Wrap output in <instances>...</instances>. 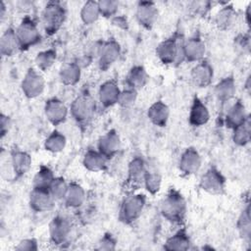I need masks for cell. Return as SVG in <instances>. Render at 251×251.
<instances>
[{"label": "cell", "instance_id": "cell-1", "mask_svg": "<svg viewBox=\"0 0 251 251\" xmlns=\"http://www.w3.org/2000/svg\"><path fill=\"white\" fill-rule=\"evenodd\" d=\"M162 216L171 223L181 224L186 215V203L176 189H171L161 203Z\"/></svg>", "mask_w": 251, "mask_h": 251}, {"label": "cell", "instance_id": "cell-2", "mask_svg": "<svg viewBox=\"0 0 251 251\" xmlns=\"http://www.w3.org/2000/svg\"><path fill=\"white\" fill-rule=\"evenodd\" d=\"M65 20L66 10L60 2L50 1L46 4L42 13V21L44 30L48 35L55 34L61 28Z\"/></svg>", "mask_w": 251, "mask_h": 251}, {"label": "cell", "instance_id": "cell-3", "mask_svg": "<svg viewBox=\"0 0 251 251\" xmlns=\"http://www.w3.org/2000/svg\"><path fill=\"white\" fill-rule=\"evenodd\" d=\"M145 203L146 197L143 194H133L127 196L121 205L119 220L126 225L133 223L141 216Z\"/></svg>", "mask_w": 251, "mask_h": 251}, {"label": "cell", "instance_id": "cell-4", "mask_svg": "<svg viewBox=\"0 0 251 251\" xmlns=\"http://www.w3.org/2000/svg\"><path fill=\"white\" fill-rule=\"evenodd\" d=\"M16 33L21 50H27L29 47L37 44L41 39L35 22L27 16L22 20L16 29Z\"/></svg>", "mask_w": 251, "mask_h": 251}, {"label": "cell", "instance_id": "cell-5", "mask_svg": "<svg viewBox=\"0 0 251 251\" xmlns=\"http://www.w3.org/2000/svg\"><path fill=\"white\" fill-rule=\"evenodd\" d=\"M95 111V103L88 94L77 96L71 105V114L77 124H86Z\"/></svg>", "mask_w": 251, "mask_h": 251}, {"label": "cell", "instance_id": "cell-6", "mask_svg": "<svg viewBox=\"0 0 251 251\" xmlns=\"http://www.w3.org/2000/svg\"><path fill=\"white\" fill-rule=\"evenodd\" d=\"M200 186L203 190L210 194H222L225 192L226 178L219 170H217L215 167H211L201 176Z\"/></svg>", "mask_w": 251, "mask_h": 251}, {"label": "cell", "instance_id": "cell-7", "mask_svg": "<svg viewBox=\"0 0 251 251\" xmlns=\"http://www.w3.org/2000/svg\"><path fill=\"white\" fill-rule=\"evenodd\" d=\"M44 79L34 69H29L22 81V90L27 98H35L44 90Z\"/></svg>", "mask_w": 251, "mask_h": 251}, {"label": "cell", "instance_id": "cell-8", "mask_svg": "<svg viewBox=\"0 0 251 251\" xmlns=\"http://www.w3.org/2000/svg\"><path fill=\"white\" fill-rule=\"evenodd\" d=\"M72 230L71 223L68 219L62 216H56L53 218L49 225L50 238L53 243L59 245L65 243Z\"/></svg>", "mask_w": 251, "mask_h": 251}, {"label": "cell", "instance_id": "cell-9", "mask_svg": "<svg viewBox=\"0 0 251 251\" xmlns=\"http://www.w3.org/2000/svg\"><path fill=\"white\" fill-rule=\"evenodd\" d=\"M181 47L182 44L179 45L176 38H168L158 45L156 54L162 63L166 65L173 64L181 54Z\"/></svg>", "mask_w": 251, "mask_h": 251}, {"label": "cell", "instance_id": "cell-10", "mask_svg": "<svg viewBox=\"0 0 251 251\" xmlns=\"http://www.w3.org/2000/svg\"><path fill=\"white\" fill-rule=\"evenodd\" d=\"M55 198L50 190L32 188L29 195L30 208L35 212H47L53 209Z\"/></svg>", "mask_w": 251, "mask_h": 251}, {"label": "cell", "instance_id": "cell-11", "mask_svg": "<svg viewBox=\"0 0 251 251\" xmlns=\"http://www.w3.org/2000/svg\"><path fill=\"white\" fill-rule=\"evenodd\" d=\"M121 54L120 44L112 39L102 43L99 51V67L102 71H106L111 67L119 58Z\"/></svg>", "mask_w": 251, "mask_h": 251}, {"label": "cell", "instance_id": "cell-12", "mask_svg": "<svg viewBox=\"0 0 251 251\" xmlns=\"http://www.w3.org/2000/svg\"><path fill=\"white\" fill-rule=\"evenodd\" d=\"M44 112L47 120L53 125L58 126L66 121L68 109L66 105L58 98H51L46 101Z\"/></svg>", "mask_w": 251, "mask_h": 251}, {"label": "cell", "instance_id": "cell-13", "mask_svg": "<svg viewBox=\"0 0 251 251\" xmlns=\"http://www.w3.org/2000/svg\"><path fill=\"white\" fill-rule=\"evenodd\" d=\"M136 20L145 28L150 29L158 18V10L153 2L140 1L136 8Z\"/></svg>", "mask_w": 251, "mask_h": 251}, {"label": "cell", "instance_id": "cell-14", "mask_svg": "<svg viewBox=\"0 0 251 251\" xmlns=\"http://www.w3.org/2000/svg\"><path fill=\"white\" fill-rule=\"evenodd\" d=\"M121 148V139L116 130L111 129L98 141V151L108 160L115 156Z\"/></svg>", "mask_w": 251, "mask_h": 251}, {"label": "cell", "instance_id": "cell-15", "mask_svg": "<svg viewBox=\"0 0 251 251\" xmlns=\"http://www.w3.org/2000/svg\"><path fill=\"white\" fill-rule=\"evenodd\" d=\"M146 172L144 160L140 157L133 158L128 164L126 186L129 188L139 186L144 181Z\"/></svg>", "mask_w": 251, "mask_h": 251}, {"label": "cell", "instance_id": "cell-16", "mask_svg": "<svg viewBox=\"0 0 251 251\" xmlns=\"http://www.w3.org/2000/svg\"><path fill=\"white\" fill-rule=\"evenodd\" d=\"M205 54V44L198 38L193 37L182 44L181 55L187 62L201 61Z\"/></svg>", "mask_w": 251, "mask_h": 251}, {"label": "cell", "instance_id": "cell-17", "mask_svg": "<svg viewBox=\"0 0 251 251\" xmlns=\"http://www.w3.org/2000/svg\"><path fill=\"white\" fill-rule=\"evenodd\" d=\"M121 90L115 80H108L99 88V101L104 108L114 106L119 101Z\"/></svg>", "mask_w": 251, "mask_h": 251}, {"label": "cell", "instance_id": "cell-18", "mask_svg": "<svg viewBox=\"0 0 251 251\" xmlns=\"http://www.w3.org/2000/svg\"><path fill=\"white\" fill-rule=\"evenodd\" d=\"M201 166V157L194 148H187L180 157L179 170L182 174L189 176L195 174Z\"/></svg>", "mask_w": 251, "mask_h": 251}, {"label": "cell", "instance_id": "cell-19", "mask_svg": "<svg viewBox=\"0 0 251 251\" xmlns=\"http://www.w3.org/2000/svg\"><path fill=\"white\" fill-rule=\"evenodd\" d=\"M214 72L207 61H201L191 71V79L198 87H207L213 79Z\"/></svg>", "mask_w": 251, "mask_h": 251}, {"label": "cell", "instance_id": "cell-20", "mask_svg": "<svg viewBox=\"0 0 251 251\" xmlns=\"http://www.w3.org/2000/svg\"><path fill=\"white\" fill-rule=\"evenodd\" d=\"M210 119V113L206 105L198 98L193 99L190 113H189V124L193 126H201L208 123Z\"/></svg>", "mask_w": 251, "mask_h": 251}, {"label": "cell", "instance_id": "cell-21", "mask_svg": "<svg viewBox=\"0 0 251 251\" xmlns=\"http://www.w3.org/2000/svg\"><path fill=\"white\" fill-rule=\"evenodd\" d=\"M170 110L169 107L162 101H156L153 103L147 112L148 119L157 126H165L169 120Z\"/></svg>", "mask_w": 251, "mask_h": 251}, {"label": "cell", "instance_id": "cell-22", "mask_svg": "<svg viewBox=\"0 0 251 251\" xmlns=\"http://www.w3.org/2000/svg\"><path fill=\"white\" fill-rule=\"evenodd\" d=\"M11 163L16 177H21L28 172L31 165V157L26 152L14 150L11 155Z\"/></svg>", "mask_w": 251, "mask_h": 251}, {"label": "cell", "instance_id": "cell-23", "mask_svg": "<svg viewBox=\"0 0 251 251\" xmlns=\"http://www.w3.org/2000/svg\"><path fill=\"white\" fill-rule=\"evenodd\" d=\"M18 49H20V44L16 30L13 29L12 27H9L4 31V33L1 36L0 52L2 56L9 57L14 55Z\"/></svg>", "mask_w": 251, "mask_h": 251}, {"label": "cell", "instance_id": "cell-24", "mask_svg": "<svg viewBox=\"0 0 251 251\" xmlns=\"http://www.w3.org/2000/svg\"><path fill=\"white\" fill-rule=\"evenodd\" d=\"M148 80V75L142 66L132 67L126 77V84L127 88L130 89H140L142 88Z\"/></svg>", "mask_w": 251, "mask_h": 251}, {"label": "cell", "instance_id": "cell-25", "mask_svg": "<svg viewBox=\"0 0 251 251\" xmlns=\"http://www.w3.org/2000/svg\"><path fill=\"white\" fill-rule=\"evenodd\" d=\"M85 198V192L83 188L76 182L68 184L66 194L64 196L65 204L71 208H78L82 205Z\"/></svg>", "mask_w": 251, "mask_h": 251}, {"label": "cell", "instance_id": "cell-26", "mask_svg": "<svg viewBox=\"0 0 251 251\" xmlns=\"http://www.w3.org/2000/svg\"><path fill=\"white\" fill-rule=\"evenodd\" d=\"M247 118L248 116L246 115L244 105L240 101H237L228 109L226 113V126L228 127L234 128L239 125H241L242 123H244Z\"/></svg>", "mask_w": 251, "mask_h": 251}, {"label": "cell", "instance_id": "cell-27", "mask_svg": "<svg viewBox=\"0 0 251 251\" xmlns=\"http://www.w3.org/2000/svg\"><path fill=\"white\" fill-rule=\"evenodd\" d=\"M235 93V81L232 76L223 78L215 87V94L219 101L225 103L229 101Z\"/></svg>", "mask_w": 251, "mask_h": 251}, {"label": "cell", "instance_id": "cell-28", "mask_svg": "<svg viewBox=\"0 0 251 251\" xmlns=\"http://www.w3.org/2000/svg\"><path fill=\"white\" fill-rule=\"evenodd\" d=\"M107 158L104 157L98 150H88L83 157V166L91 172H100L106 168Z\"/></svg>", "mask_w": 251, "mask_h": 251}, {"label": "cell", "instance_id": "cell-29", "mask_svg": "<svg viewBox=\"0 0 251 251\" xmlns=\"http://www.w3.org/2000/svg\"><path fill=\"white\" fill-rule=\"evenodd\" d=\"M60 79L65 85H74L79 81L80 66L76 63H69L60 71Z\"/></svg>", "mask_w": 251, "mask_h": 251}, {"label": "cell", "instance_id": "cell-30", "mask_svg": "<svg viewBox=\"0 0 251 251\" xmlns=\"http://www.w3.org/2000/svg\"><path fill=\"white\" fill-rule=\"evenodd\" d=\"M237 18V14L232 6L222 8L216 17V24L221 29H229L233 26Z\"/></svg>", "mask_w": 251, "mask_h": 251}, {"label": "cell", "instance_id": "cell-31", "mask_svg": "<svg viewBox=\"0 0 251 251\" xmlns=\"http://www.w3.org/2000/svg\"><path fill=\"white\" fill-rule=\"evenodd\" d=\"M190 246V239L187 233L181 229L167 239L164 248L166 250H187Z\"/></svg>", "mask_w": 251, "mask_h": 251}, {"label": "cell", "instance_id": "cell-32", "mask_svg": "<svg viewBox=\"0 0 251 251\" xmlns=\"http://www.w3.org/2000/svg\"><path fill=\"white\" fill-rule=\"evenodd\" d=\"M55 179L53 172L46 166H41L33 177V188L49 190Z\"/></svg>", "mask_w": 251, "mask_h": 251}, {"label": "cell", "instance_id": "cell-33", "mask_svg": "<svg viewBox=\"0 0 251 251\" xmlns=\"http://www.w3.org/2000/svg\"><path fill=\"white\" fill-rule=\"evenodd\" d=\"M251 138V126L249 117L244 123L233 128V142L239 146H244L249 143Z\"/></svg>", "mask_w": 251, "mask_h": 251}, {"label": "cell", "instance_id": "cell-34", "mask_svg": "<svg viewBox=\"0 0 251 251\" xmlns=\"http://www.w3.org/2000/svg\"><path fill=\"white\" fill-rule=\"evenodd\" d=\"M100 16L98 2L87 1L81 8L80 18L85 25H91L97 21Z\"/></svg>", "mask_w": 251, "mask_h": 251}, {"label": "cell", "instance_id": "cell-35", "mask_svg": "<svg viewBox=\"0 0 251 251\" xmlns=\"http://www.w3.org/2000/svg\"><path fill=\"white\" fill-rule=\"evenodd\" d=\"M66 146V137L58 130H54L45 140L44 147L47 151L57 153L62 151Z\"/></svg>", "mask_w": 251, "mask_h": 251}, {"label": "cell", "instance_id": "cell-36", "mask_svg": "<svg viewBox=\"0 0 251 251\" xmlns=\"http://www.w3.org/2000/svg\"><path fill=\"white\" fill-rule=\"evenodd\" d=\"M56 51L54 49H48L39 52L36 55L35 63L39 70L45 72L49 70L56 61Z\"/></svg>", "mask_w": 251, "mask_h": 251}, {"label": "cell", "instance_id": "cell-37", "mask_svg": "<svg viewBox=\"0 0 251 251\" xmlns=\"http://www.w3.org/2000/svg\"><path fill=\"white\" fill-rule=\"evenodd\" d=\"M237 228L240 233V235L245 239L249 240L250 239V234H251V222H250V210L249 206L241 212L238 221H237Z\"/></svg>", "mask_w": 251, "mask_h": 251}, {"label": "cell", "instance_id": "cell-38", "mask_svg": "<svg viewBox=\"0 0 251 251\" xmlns=\"http://www.w3.org/2000/svg\"><path fill=\"white\" fill-rule=\"evenodd\" d=\"M143 182L145 184L146 189L151 194H156L161 187V177L156 173L146 172Z\"/></svg>", "mask_w": 251, "mask_h": 251}, {"label": "cell", "instance_id": "cell-39", "mask_svg": "<svg viewBox=\"0 0 251 251\" xmlns=\"http://www.w3.org/2000/svg\"><path fill=\"white\" fill-rule=\"evenodd\" d=\"M67 188L68 184L63 177H55L49 190L55 199H64Z\"/></svg>", "mask_w": 251, "mask_h": 251}, {"label": "cell", "instance_id": "cell-40", "mask_svg": "<svg viewBox=\"0 0 251 251\" xmlns=\"http://www.w3.org/2000/svg\"><path fill=\"white\" fill-rule=\"evenodd\" d=\"M98 6L100 15L105 18H110L116 15L119 8V3L113 0H103L98 2Z\"/></svg>", "mask_w": 251, "mask_h": 251}, {"label": "cell", "instance_id": "cell-41", "mask_svg": "<svg viewBox=\"0 0 251 251\" xmlns=\"http://www.w3.org/2000/svg\"><path fill=\"white\" fill-rule=\"evenodd\" d=\"M137 97V92L134 89H130V88H126L124 91H121L120 97H119V101L118 103L122 106V107H130L136 100Z\"/></svg>", "mask_w": 251, "mask_h": 251}, {"label": "cell", "instance_id": "cell-42", "mask_svg": "<svg viewBox=\"0 0 251 251\" xmlns=\"http://www.w3.org/2000/svg\"><path fill=\"white\" fill-rule=\"evenodd\" d=\"M116 247V240L110 233H106L99 241L98 249L100 250H113Z\"/></svg>", "mask_w": 251, "mask_h": 251}, {"label": "cell", "instance_id": "cell-43", "mask_svg": "<svg viewBox=\"0 0 251 251\" xmlns=\"http://www.w3.org/2000/svg\"><path fill=\"white\" fill-rule=\"evenodd\" d=\"M17 250H28V251H36L37 250V242L33 238H26L22 240L18 246L16 247Z\"/></svg>", "mask_w": 251, "mask_h": 251}, {"label": "cell", "instance_id": "cell-44", "mask_svg": "<svg viewBox=\"0 0 251 251\" xmlns=\"http://www.w3.org/2000/svg\"><path fill=\"white\" fill-rule=\"evenodd\" d=\"M0 125H1V135H2V137H4L6 132H8L9 126H10V120L4 114L1 115V124Z\"/></svg>", "mask_w": 251, "mask_h": 251}, {"label": "cell", "instance_id": "cell-45", "mask_svg": "<svg viewBox=\"0 0 251 251\" xmlns=\"http://www.w3.org/2000/svg\"><path fill=\"white\" fill-rule=\"evenodd\" d=\"M113 23L115 24V25H119V26H121V27H126V20L124 18V17H115L114 19H113Z\"/></svg>", "mask_w": 251, "mask_h": 251}]
</instances>
